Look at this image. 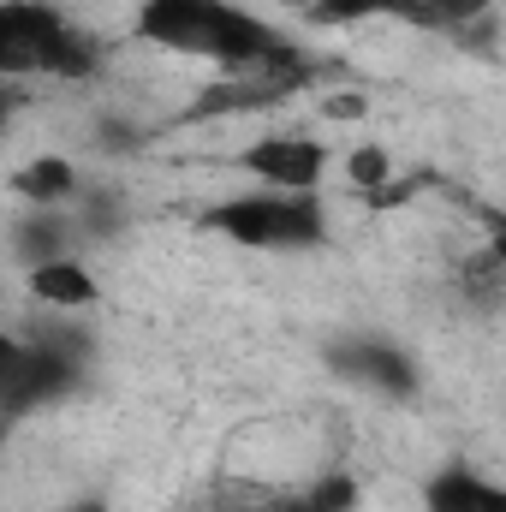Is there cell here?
Segmentation results:
<instances>
[{
  "mask_svg": "<svg viewBox=\"0 0 506 512\" xmlns=\"http://www.w3.org/2000/svg\"><path fill=\"white\" fill-rule=\"evenodd\" d=\"M131 36L143 48L179 54V60H209L215 72L233 66H262L298 48V36L274 30L239 0H137Z\"/></svg>",
  "mask_w": 506,
  "mask_h": 512,
  "instance_id": "1",
  "label": "cell"
},
{
  "mask_svg": "<svg viewBox=\"0 0 506 512\" xmlns=\"http://www.w3.org/2000/svg\"><path fill=\"white\" fill-rule=\"evenodd\" d=\"M84 382H90V334L78 322H66L60 310H48V322H36L30 334H6V346H0V399H6L12 429L42 405L72 399Z\"/></svg>",
  "mask_w": 506,
  "mask_h": 512,
  "instance_id": "2",
  "label": "cell"
},
{
  "mask_svg": "<svg viewBox=\"0 0 506 512\" xmlns=\"http://www.w3.org/2000/svg\"><path fill=\"white\" fill-rule=\"evenodd\" d=\"M197 233H215L245 251H322L334 239L328 197L322 191H274L251 185L233 197H215L197 209Z\"/></svg>",
  "mask_w": 506,
  "mask_h": 512,
  "instance_id": "3",
  "label": "cell"
},
{
  "mask_svg": "<svg viewBox=\"0 0 506 512\" xmlns=\"http://www.w3.org/2000/svg\"><path fill=\"white\" fill-rule=\"evenodd\" d=\"M108 48L72 24L48 0H0V72L18 78H48V84H90L102 72Z\"/></svg>",
  "mask_w": 506,
  "mask_h": 512,
  "instance_id": "4",
  "label": "cell"
},
{
  "mask_svg": "<svg viewBox=\"0 0 506 512\" xmlns=\"http://www.w3.org/2000/svg\"><path fill=\"white\" fill-rule=\"evenodd\" d=\"M340 78V60L316 54V48H292L280 60H262V66H233V72H209L185 108L173 114V126H215V120H251V114H268V108H286L292 96L316 90Z\"/></svg>",
  "mask_w": 506,
  "mask_h": 512,
  "instance_id": "5",
  "label": "cell"
},
{
  "mask_svg": "<svg viewBox=\"0 0 506 512\" xmlns=\"http://www.w3.org/2000/svg\"><path fill=\"white\" fill-rule=\"evenodd\" d=\"M322 358H328V370L346 387H364L376 399H411L423 387L417 358L399 340H387V334H340V340H328Z\"/></svg>",
  "mask_w": 506,
  "mask_h": 512,
  "instance_id": "6",
  "label": "cell"
},
{
  "mask_svg": "<svg viewBox=\"0 0 506 512\" xmlns=\"http://www.w3.org/2000/svg\"><path fill=\"white\" fill-rule=\"evenodd\" d=\"M233 167L251 179V185H274V191H322L328 167H334V149L310 131H268L245 143L233 155Z\"/></svg>",
  "mask_w": 506,
  "mask_h": 512,
  "instance_id": "7",
  "label": "cell"
},
{
  "mask_svg": "<svg viewBox=\"0 0 506 512\" xmlns=\"http://www.w3.org/2000/svg\"><path fill=\"white\" fill-rule=\"evenodd\" d=\"M6 245H12V262H18V268H42V262H54V256H78V245H90V239H84V221H78V209H42V203H18Z\"/></svg>",
  "mask_w": 506,
  "mask_h": 512,
  "instance_id": "8",
  "label": "cell"
},
{
  "mask_svg": "<svg viewBox=\"0 0 506 512\" xmlns=\"http://www.w3.org/2000/svg\"><path fill=\"white\" fill-rule=\"evenodd\" d=\"M423 512H506V483L477 471L471 459H447L423 477Z\"/></svg>",
  "mask_w": 506,
  "mask_h": 512,
  "instance_id": "9",
  "label": "cell"
},
{
  "mask_svg": "<svg viewBox=\"0 0 506 512\" xmlns=\"http://www.w3.org/2000/svg\"><path fill=\"white\" fill-rule=\"evenodd\" d=\"M24 292H30V304L60 310V316H84L102 304V280L84 256H54L42 268H24Z\"/></svg>",
  "mask_w": 506,
  "mask_h": 512,
  "instance_id": "10",
  "label": "cell"
},
{
  "mask_svg": "<svg viewBox=\"0 0 506 512\" xmlns=\"http://www.w3.org/2000/svg\"><path fill=\"white\" fill-rule=\"evenodd\" d=\"M6 191H12V203L72 209V203L84 197V173H78V161H66V155H36V161H24V167L6 179Z\"/></svg>",
  "mask_w": 506,
  "mask_h": 512,
  "instance_id": "11",
  "label": "cell"
},
{
  "mask_svg": "<svg viewBox=\"0 0 506 512\" xmlns=\"http://www.w3.org/2000/svg\"><path fill=\"white\" fill-rule=\"evenodd\" d=\"M203 512H304L298 483H268V477H215L203 489Z\"/></svg>",
  "mask_w": 506,
  "mask_h": 512,
  "instance_id": "12",
  "label": "cell"
},
{
  "mask_svg": "<svg viewBox=\"0 0 506 512\" xmlns=\"http://www.w3.org/2000/svg\"><path fill=\"white\" fill-rule=\"evenodd\" d=\"M501 0H417V30L453 36V42H477V24L495 18Z\"/></svg>",
  "mask_w": 506,
  "mask_h": 512,
  "instance_id": "13",
  "label": "cell"
},
{
  "mask_svg": "<svg viewBox=\"0 0 506 512\" xmlns=\"http://www.w3.org/2000/svg\"><path fill=\"white\" fill-rule=\"evenodd\" d=\"M370 18L417 24V0H316L304 12V24H316V30H346V24H370Z\"/></svg>",
  "mask_w": 506,
  "mask_h": 512,
  "instance_id": "14",
  "label": "cell"
},
{
  "mask_svg": "<svg viewBox=\"0 0 506 512\" xmlns=\"http://www.w3.org/2000/svg\"><path fill=\"white\" fill-rule=\"evenodd\" d=\"M298 495H304V512H358L364 507V483L352 471H322V477L298 483Z\"/></svg>",
  "mask_w": 506,
  "mask_h": 512,
  "instance_id": "15",
  "label": "cell"
},
{
  "mask_svg": "<svg viewBox=\"0 0 506 512\" xmlns=\"http://www.w3.org/2000/svg\"><path fill=\"white\" fill-rule=\"evenodd\" d=\"M346 179H352V191L358 197H370V191H381L393 173H399V161H393V149L387 143H358V149H346Z\"/></svg>",
  "mask_w": 506,
  "mask_h": 512,
  "instance_id": "16",
  "label": "cell"
},
{
  "mask_svg": "<svg viewBox=\"0 0 506 512\" xmlns=\"http://www.w3.org/2000/svg\"><path fill=\"white\" fill-rule=\"evenodd\" d=\"M370 114V90H328L322 96V120L328 126H346V120H364Z\"/></svg>",
  "mask_w": 506,
  "mask_h": 512,
  "instance_id": "17",
  "label": "cell"
},
{
  "mask_svg": "<svg viewBox=\"0 0 506 512\" xmlns=\"http://www.w3.org/2000/svg\"><path fill=\"white\" fill-rule=\"evenodd\" d=\"M90 137H96V149H102V155H126V149H143V131H137V126H120L114 114H108V120H96V131H90Z\"/></svg>",
  "mask_w": 506,
  "mask_h": 512,
  "instance_id": "18",
  "label": "cell"
},
{
  "mask_svg": "<svg viewBox=\"0 0 506 512\" xmlns=\"http://www.w3.org/2000/svg\"><path fill=\"white\" fill-rule=\"evenodd\" d=\"M477 221H483V233H489V251L506 262V215L501 209H477Z\"/></svg>",
  "mask_w": 506,
  "mask_h": 512,
  "instance_id": "19",
  "label": "cell"
},
{
  "mask_svg": "<svg viewBox=\"0 0 506 512\" xmlns=\"http://www.w3.org/2000/svg\"><path fill=\"white\" fill-rule=\"evenodd\" d=\"M54 512H114V501L108 495H78V501H66V507H54Z\"/></svg>",
  "mask_w": 506,
  "mask_h": 512,
  "instance_id": "20",
  "label": "cell"
},
{
  "mask_svg": "<svg viewBox=\"0 0 506 512\" xmlns=\"http://www.w3.org/2000/svg\"><path fill=\"white\" fill-rule=\"evenodd\" d=\"M274 6H280V12H298V18H304V12H310L316 0H274Z\"/></svg>",
  "mask_w": 506,
  "mask_h": 512,
  "instance_id": "21",
  "label": "cell"
}]
</instances>
